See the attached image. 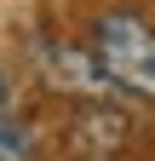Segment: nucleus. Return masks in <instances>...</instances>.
I'll return each mask as SVG.
<instances>
[{
    "label": "nucleus",
    "instance_id": "2",
    "mask_svg": "<svg viewBox=\"0 0 155 161\" xmlns=\"http://www.w3.org/2000/svg\"><path fill=\"white\" fill-rule=\"evenodd\" d=\"M0 161H35V132L0 109Z\"/></svg>",
    "mask_w": 155,
    "mask_h": 161
},
{
    "label": "nucleus",
    "instance_id": "1",
    "mask_svg": "<svg viewBox=\"0 0 155 161\" xmlns=\"http://www.w3.org/2000/svg\"><path fill=\"white\" fill-rule=\"evenodd\" d=\"M86 58L98 64V80L115 92H132L155 104V23L138 12H104L92 23Z\"/></svg>",
    "mask_w": 155,
    "mask_h": 161
},
{
    "label": "nucleus",
    "instance_id": "3",
    "mask_svg": "<svg viewBox=\"0 0 155 161\" xmlns=\"http://www.w3.org/2000/svg\"><path fill=\"white\" fill-rule=\"evenodd\" d=\"M0 92H6V80H0Z\"/></svg>",
    "mask_w": 155,
    "mask_h": 161
}]
</instances>
